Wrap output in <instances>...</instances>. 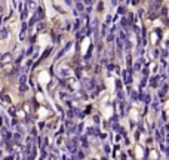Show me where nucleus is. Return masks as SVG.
Returning a JSON list of instances; mask_svg holds the SVG:
<instances>
[{
	"instance_id": "nucleus-1",
	"label": "nucleus",
	"mask_w": 169,
	"mask_h": 160,
	"mask_svg": "<svg viewBox=\"0 0 169 160\" xmlns=\"http://www.w3.org/2000/svg\"><path fill=\"white\" fill-rule=\"evenodd\" d=\"M6 36H7V30H6V28H3V30H2V37L5 39Z\"/></svg>"
},
{
	"instance_id": "nucleus-3",
	"label": "nucleus",
	"mask_w": 169,
	"mask_h": 160,
	"mask_svg": "<svg viewBox=\"0 0 169 160\" xmlns=\"http://www.w3.org/2000/svg\"><path fill=\"white\" fill-rule=\"evenodd\" d=\"M83 5H82V3H77V9H79V11H83Z\"/></svg>"
},
{
	"instance_id": "nucleus-4",
	"label": "nucleus",
	"mask_w": 169,
	"mask_h": 160,
	"mask_svg": "<svg viewBox=\"0 0 169 160\" xmlns=\"http://www.w3.org/2000/svg\"><path fill=\"white\" fill-rule=\"evenodd\" d=\"M104 150H105V153H110V147H108V145L104 147Z\"/></svg>"
},
{
	"instance_id": "nucleus-2",
	"label": "nucleus",
	"mask_w": 169,
	"mask_h": 160,
	"mask_svg": "<svg viewBox=\"0 0 169 160\" xmlns=\"http://www.w3.org/2000/svg\"><path fill=\"white\" fill-rule=\"evenodd\" d=\"M20 82H21V85H22V83H25V82H27V77H25V76H21Z\"/></svg>"
}]
</instances>
